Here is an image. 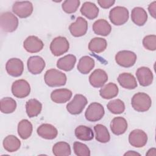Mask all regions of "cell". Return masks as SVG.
Here are the masks:
<instances>
[{
  "mask_svg": "<svg viewBox=\"0 0 156 156\" xmlns=\"http://www.w3.org/2000/svg\"><path fill=\"white\" fill-rule=\"evenodd\" d=\"M5 69L10 76L19 77L22 74L24 70L23 62L18 58H10L6 63Z\"/></svg>",
  "mask_w": 156,
  "mask_h": 156,
  "instance_id": "7c38bea8",
  "label": "cell"
},
{
  "mask_svg": "<svg viewBox=\"0 0 156 156\" xmlns=\"http://www.w3.org/2000/svg\"><path fill=\"white\" fill-rule=\"evenodd\" d=\"M42 109V104L36 99H31L26 104V110L27 116L33 118L38 116Z\"/></svg>",
  "mask_w": 156,
  "mask_h": 156,
  "instance_id": "4316f807",
  "label": "cell"
},
{
  "mask_svg": "<svg viewBox=\"0 0 156 156\" xmlns=\"http://www.w3.org/2000/svg\"><path fill=\"white\" fill-rule=\"evenodd\" d=\"M140 155V154L137 153V152H135L134 151H129L128 152H126V154H124V155Z\"/></svg>",
  "mask_w": 156,
  "mask_h": 156,
  "instance_id": "b9f144b4",
  "label": "cell"
},
{
  "mask_svg": "<svg viewBox=\"0 0 156 156\" xmlns=\"http://www.w3.org/2000/svg\"><path fill=\"white\" fill-rule=\"evenodd\" d=\"M131 20L136 25L142 26L147 21V14L143 8L136 7L132 10Z\"/></svg>",
  "mask_w": 156,
  "mask_h": 156,
  "instance_id": "603a6c76",
  "label": "cell"
},
{
  "mask_svg": "<svg viewBox=\"0 0 156 156\" xmlns=\"http://www.w3.org/2000/svg\"><path fill=\"white\" fill-rule=\"evenodd\" d=\"M127 126V122L125 118L121 116L115 117L111 121L110 129L113 134L120 135L126 131Z\"/></svg>",
  "mask_w": 156,
  "mask_h": 156,
  "instance_id": "ffe728a7",
  "label": "cell"
},
{
  "mask_svg": "<svg viewBox=\"0 0 156 156\" xmlns=\"http://www.w3.org/2000/svg\"><path fill=\"white\" fill-rule=\"evenodd\" d=\"M23 46L28 52L36 53L42 50L44 44L39 38L34 35H31L24 40Z\"/></svg>",
  "mask_w": 156,
  "mask_h": 156,
  "instance_id": "2e32d148",
  "label": "cell"
},
{
  "mask_svg": "<svg viewBox=\"0 0 156 156\" xmlns=\"http://www.w3.org/2000/svg\"><path fill=\"white\" fill-rule=\"evenodd\" d=\"M136 60V55L130 51H121L115 55L116 62L121 66L129 68L134 65Z\"/></svg>",
  "mask_w": 156,
  "mask_h": 156,
  "instance_id": "ba28073f",
  "label": "cell"
},
{
  "mask_svg": "<svg viewBox=\"0 0 156 156\" xmlns=\"http://www.w3.org/2000/svg\"><path fill=\"white\" fill-rule=\"evenodd\" d=\"M16 108V102L12 98L5 97L1 99L0 110L3 113H13Z\"/></svg>",
  "mask_w": 156,
  "mask_h": 156,
  "instance_id": "836d02e7",
  "label": "cell"
},
{
  "mask_svg": "<svg viewBox=\"0 0 156 156\" xmlns=\"http://www.w3.org/2000/svg\"><path fill=\"white\" fill-rule=\"evenodd\" d=\"M74 133L76 138L82 141H90L94 138L93 130L85 126H79L76 128Z\"/></svg>",
  "mask_w": 156,
  "mask_h": 156,
  "instance_id": "4dcf8cb0",
  "label": "cell"
},
{
  "mask_svg": "<svg viewBox=\"0 0 156 156\" xmlns=\"http://www.w3.org/2000/svg\"><path fill=\"white\" fill-rule=\"evenodd\" d=\"M13 12L21 18L29 16L33 12V5L30 1H16L12 7Z\"/></svg>",
  "mask_w": 156,
  "mask_h": 156,
  "instance_id": "30bf717a",
  "label": "cell"
},
{
  "mask_svg": "<svg viewBox=\"0 0 156 156\" xmlns=\"http://www.w3.org/2000/svg\"><path fill=\"white\" fill-rule=\"evenodd\" d=\"M107 46V43L105 39L100 37H95L90 41L88 49L90 51L98 54L104 51Z\"/></svg>",
  "mask_w": 156,
  "mask_h": 156,
  "instance_id": "1f68e13d",
  "label": "cell"
},
{
  "mask_svg": "<svg viewBox=\"0 0 156 156\" xmlns=\"http://www.w3.org/2000/svg\"><path fill=\"white\" fill-rule=\"evenodd\" d=\"M107 80V74L101 69H95L89 76L90 83L94 88L102 87Z\"/></svg>",
  "mask_w": 156,
  "mask_h": 156,
  "instance_id": "9a60e30c",
  "label": "cell"
},
{
  "mask_svg": "<svg viewBox=\"0 0 156 156\" xmlns=\"http://www.w3.org/2000/svg\"><path fill=\"white\" fill-rule=\"evenodd\" d=\"M32 124L27 119H22L18 125V133L21 138L26 140L29 138L32 133Z\"/></svg>",
  "mask_w": 156,
  "mask_h": 156,
  "instance_id": "83f0119b",
  "label": "cell"
},
{
  "mask_svg": "<svg viewBox=\"0 0 156 156\" xmlns=\"http://www.w3.org/2000/svg\"><path fill=\"white\" fill-rule=\"evenodd\" d=\"M28 71L32 74H40L44 69L46 63L44 59L38 55L30 57L27 60Z\"/></svg>",
  "mask_w": 156,
  "mask_h": 156,
  "instance_id": "5bb4252c",
  "label": "cell"
},
{
  "mask_svg": "<svg viewBox=\"0 0 156 156\" xmlns=\"http://www.w3.org/2000/svg\"><path fill=\"white\" fill-rule=\"evenodd\" d=\"M53 154L55 156H67L71 154V147L68 143L60 141L52 147Z\"/></svg>",
  "mask_w": 156,
  "mask_h": 156,
  "instance_id": "e575fe53",
  "label": "cell"
},
{
  "mask_svg": "<svg viewBox=\"0 0 156 156\" xmlns=\"http://www.w3.org/2000/svg\"><path fill=\"white\" fill-rule=\"evenodd\" d=\"M3 146L5 150L7 152H13L20 149L21 146V141L15 135H10L4 139Z\"/></svg>",
  "mask_w": 156,
  "mask_h": 156,
  "instance_id": "f1b7e54d",
  "label": "cell"
},
{
  "mask_svg": "<svg viewBox=\"0 0 156 156\" xmlns=\"http://www.w3.org/2000/svg\"><path fill=\"white\" fill-rule=\"evenodd\" d=\"M115 2V1L111 0H98V3L103 9H108L112 7Z\"/></svg>",
  "mask_w": 156,
  "mask_h": 156,
  "instance_id": "ab89813d",
  "label": "cell"
},
{
  "mask_svg": "<svg viewBox=\"0 0 156 156\" xmlns=\"http://www.w3.org/2000/svg\"><path fill=\"white\" fill-rule=\"evenodd\" d=\"M118 86L112 82H110L102 87L99 90L100 96L105 99H110L116 97L118 94Z\"/></svg>",
  "mask_w": 156,
  "mask_h": 156,
  "instance_id": "f546056e",
  "label": "cell"
},
{
  "mask_svg": "<svg viewBox=\"0 0 156 156\" xmlns=\"http://www.w3.org/2000/svg\"><path fill=\"white\" fill-rule=\"evenodd\" d=\"M69 48L68 40L64 37H57L53 39L50 44V50L55 56H60L66 53Z\"/></svg>",
  "mask_w": 156,
  "mask_h": 156,
  "instance_id": "8992f818",
  "label": "cell"
},
{
  "mask_svg": "<svg viewBox=\"0 0 156 156\" xmlns=\"http://www.w3.org/2000/svg\"><path fill=\"white\" fill-rule=\"evenodd\" d=\"M93 30L94 32L99 35L107 36L112 30V27L107 21L104 19L96 20L93 24Z\"/></svg>",
  "mask_w": 156,
  "mask_h": 156,
  "instance_id": "7402d4cb",
  "label": "cell"
},
{
  "mask_svg": "<svg viewBox=\"0 0 156 156\" xmlns=\"http://www.w3.org/2000/svg\"><path fill=\"white\" fill-rule=\"evenodd\" d=\"M155 9H156V1H154L149 5L148 10L150 15L154 18H155Z\"/></svg>",
  "mask_w": 156,
  "mask_h": 156,
  "instance_id": "60d3db41",
  "label": "cell"
},
{
  "mask_svg": "<svg viewBox=\"0 0 156 156\" xmlns=\"http://www.w3.org/2000/svg\"><path fill=\"white\" fill-rule=\"evenodd\" d=\"M129 17L128 10L121 6L113 8L109 13V19L115 26H121L125 24Z\"/></svg>",
  "mask_w": 156,
  "mask_h": 156,
  "instance_id": "3957f363",
  "label": "cell"
},
{
  "mask_svg": "<svg viewBox=\"0 0 156 156\" xmlns=\"http://www.w3.org/2000/svg\"><path fill=\"white\" fill-rule=\"evenodd\" d=\"M131 104L133 109L136 112H144L147 111L151 107L152 101L147 94L139 92L133 96Z\"/></svg>",
  "mask_w": 156,
  "mask_h": 156,
  "instance_id": "7a4b0ae2",
  "label": "cell"
},
{
  "mask_svg": "<svg viewBox=\"0 0 156 156\" xmlns=\"http://www.w3.org/2000/svg\"><path fill=\"white\" fill-rule=\"evenodd\" d=\"M117 80L119 85L124 88L132 90L137 87L136 79L130 73H121L118 76Z\"/></svg>",
  "mask_w": 156,
  "mask_h": 156,
  "instance_id": "44dd1931",
  "label": "cell"
},
{
  "mask_svg": "<svg viewBox=\"0 0 156 156\" xmlns=\"http://www.w3.org/2000/svg\"><path fill=\"white\" fill-rule=\"evenodd\" d=\"M38 135L46 140H53L56 138L58 134L57 129L50 124H43L37 129Z\"/></svg>",
  "mask_w": 156,
  "mask_h": 156,
  "instance_id": "d6986e66",
  "label": "cell"
},
{
  "mask_svg": "<svg viewBox=\"0 0 156 156\" xmlns=\"http://www.w3.org/2000/svg\"><path fill=\"white\" fill-rule=\"evenodd\" d=\"M105 113L103 106L98 102L90 104L87 108L85 116V118L91 122H96L102 118Z\"/></svg>",
  "mask_w": 156,
  "mask_h": 156,
  "instance_id": "52a82bcc",
  "label": "cell"
},
{
  "mask_svg": "<svg viewBox=\"0 0 156 156\" xmlns=\"http://www.w3.org/2000/svg\"><path fill=\"white\" fill-rule=\"evenodd\" d=\"M94 60L93 58L85 55L80 58L77 68L80 73L87 74L93 69L94 66Z\"/></svg>",
  "mask_w": 156,
  "mask_h": 156,
  "instance_id": "484cf974",
  "label": "cell"
},
{
  "mask_svg": "<svg viewBox=\"0 0 156 156\" xmlns=\"http://www.w3.org/2000/svg\"><path fill=\"white\" fill-rule=\"evenodd\" d=\"M108 110L113 114H120L124 112L125 105L123 101L120 99H114L110 101L107 105Z\"/></svg>",
  "mask_w": 156,
  "mask_h": 156,
  "instance_id": "d590c367",
  "label": "cell"
},
{
  "mask_svg": "<svg viewBox=\"0 0 156 156\" xmlns=\"http://www.w3.org/2000/svg\"><path fill=\"white\" fill-rule=\"evenodd\" d=\"M0 24L2 30L5 32H12L18 26V20L15 15L10 12L1 13L0 16Z\"/></svg>",
  "mask_w": 156,
  "mask_h": 156,
  "instance_id": "277c9868",
  "label": "cell"
},
{
  "mask_svg": "<svg viewBox=\"0 0 156 156\" xmlns=\"http://www.w3.org/2000/svg\"><path fill=\"white\" fill-rule=\"evenodd\" d=\"M136 76L140 85L143 87L150 85L153 81V74L147 67L142 66L139 68L136 71Z\"/></svg>",
  "mask_w": 156,
  "mask_h": 156,
  "instance_id": "e0dca14e",
  "label": "cell"
},
{
  "mask_svg": "<svg viewBox=\"0 0 156 156\" xmlns=\"http://www.w3.org/2000/svg\"><path fill=\"white\" fill-rule=\"evenodd\" d=\"M87 103V99L83 95L77 94L73 99L66 105V109L72 115H78L82 113Z\"/></svg>",
  "mask_w": 156,
  "mask_h": 156,
  "instance_id": "5b68a950",
  "label": "cell"
},
{
  "mask_svg": "<svg viewBox=\"0 0 156 156\" xmlns=\"http://www.w3.org/2000/svg\"><path fill=\"white\" fill-rule=\"evenodd\" d=\"M76 62V57L73 54L66 55L57 60L58 68L65 71H69L73 69Z\"/></svg>",
  "mask_w": 156,
  "mask_h": 156,
  "instance_id": "cb8c5ba5",
  "label": "cell"
},
{
  "mask_svg": "<svg viewBox=\"0 0 156 156\" xmlns=\"http://www.w3.org/2000/svg\"><path fill=\"white\" fill-rule=\"evenodd\" d=\"M30 92L29 83L24 79L15 80L12 85V93L17 98H24L27 97Z\"/></svg>",
  "mask_w": 156,
  "mask_h": 156,
  "instance_id": "9c48e42d",
  "label": "cell"
},
{
  "mask_svg": "<svg viewBox=\"0 0 156 156\" xmlns=\"http://www.w3.org/2000/svg\"><path fill=\"white\" fill-rule=\"evenodd\" d=\"M129 141L135 147H142L147 143V135L141 129H135L130 133Z\"/></svg>",
  "mask_w": 156,
  "mask_h": 156,
  "instance_id": "8fae6325",
  "label": "cell"
},
{
  "mask_svg": "<svg viewBox=\"0 0 156 156\" xmlns=\"http://www.w3.org/2000/svg\"><path fill=\"white\" fill-rule=\"evenodd\" d=\"M74 153L77 156H90V151L88 146L80 142L75 141L73 144Z\"/></svg>",
  "mask_w": 156,
  "mask_h": 156,
  "instance_id": "74e56055",
  "label": "cell"
},
{
  "mask_svg": "<svg viewBox=\"0 0 156 156\" xmlns=\"http://www.w3.org/2000/svg\"><path fill=\"white\" fill-rule=\"evenodd\" d=\"M44 79L46 84L51 87L65 85L67 80L65 74L56 69H50L46 71Z\"/></svg>",
  "mask_w": 156,
  "mask_h": 156,
  "instance_id": "6da1fadb",
  "label": "cell"
},
{
  "mask_svg": "<svg viewBox=\"0 0 156 156\" xmlns=\"http://www.w3.org/2000/svg\"><path fill=\"white\" fill-rule=\"evenodd\" d=\"M71 35L75 37H79L84 35L88 29V23L86 20L79 16L77 18L76 21L70 24L69 27Z\"/></svg>",
  "mask_w": 156,
  "mask_h": 156,
  "instance_id": "4fadbf2b",
  "label": "cell"
},
{
  "mask_svg": "<svg viewBox=\"0 0 156 156\" xmlns=\"http://www.w3.org/2000/svg\"><path fill=\"white\" fill-rule=\"evenodd\" d=\"M72 96L71 90L66 88L56 89L52 91L51 98L54 102L57 104H63L68 101Z\"/></svg>",
  "mask_w": 156,
  "mask_h": 156,
  "instance_id": "ac0fdd59",
  "label": "cell"
},
{
  "mask_svg": "<svg viewBox=\"0 0 156 156\" xmlns=\"http://www.w3.org/2000/svg\"><path fill=\"white\" fill-rule=\"evenodd\" d=\"M143 44L146 49L155 51L156 49V36L155 35L146 36L143 40Z\"/></svg>",
  "mask_w": 156,
  "mask_h": 156,
  "instance_id": "f35d334b",
  "label": "cell"
},
{
  "mask_svg": "<svg viewBox=\"0 0 156 156\" xmlns=\"http://www.w3.org/2000/svg\"><path fill=\"white\" fill-rule=\"evenodd\" d=\"M94 130L96 133V140L102 143H107L110 140V135L107 127L101 124H96L94 127Z\"/></svg>",
  "mask_w": 156,
  "mask_h": 156,
  "instance_id": "d6a6232c",
  "label": "cell"
},
{
  "mask_svg": "<svg viewBox=\"0 0 156 156\" xmlns=\"http://www.w3.org/2000/svg\"><path fill=\"white\" fill-rule=\"evenodd\" d=\"M81 13L89 20L96 18L99 13V9L94 3L85 2L80 8Z\"/></svg>",
  "mask_w": 156,
  "mask_h": 156,
  "instance_id": "d4e9b609",
  "label": "cell"
},
{
  "mask_svg": "<svg viewBox=\"0 0 156 156\" xmlns=\"http://www.w3.org/2000/svg\"><path fill=\"white\" fill-rule=\"evenodd\" d=\"M80 5L79 0H66L65 1L62 5L63 10L67 13H73L76 12Z\"/></svg>",
  "mask_w": 156,
  "mask_h": 156,
  "instance_id": "8d00e7d4",
  "label": "cell"
}]
</instances>
